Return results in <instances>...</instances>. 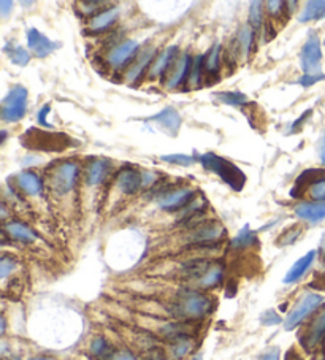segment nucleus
Here are the masks:
<instances>
[{
  "instance_id": "nucleus-1",
  "label": "nucleus",
  "mask_w": 325,
  "mask_h": 360,
  "mask_svg": "<svg viewBox=\"0 0 325 360\" xmlns=\"http://www.w3.org/2000/svg\"><path fill=\"white\" fill-rule=\"evenodd\" d=\"M168 309L176 320L191 323V320H200L211 314L214 300L208 293L198 289H184L176 293Z\"/></svg>"
},
{
  "instance_id": "nucleus-2",
  "label": "nucleus",
  "mask_w": 325,
  "mask_h": 360,
  "mask_svg": "<svg viewBox=\"0 0 325 360\" xmlns=\"http://www.w3.org/2000/svg\"><path fill=\"white\" fill-rule=\"evenodd\" d=\"M200 162L208 171H213L214 175H218L219 178H221L225 185L232 187L234 191H243V187L246 185V176L243 171L236 167L235 164L230 162V160L218 156V154L214 153H207L200 157Z\"/></svg>"
},
{
  "instance_id": "nucleus-3",
  "label": "nucleus",
  "mask_w": 325,
  "mask_h": 360,
  "mask_svg": "<svg viewBox=\"0 0 325 360\" xmlns=\"http://www.w3.org/2000/svg\"><path fill=\"white\" fill-rule=\"evenodd\" d=\"M80 169L75 162H60L49 170V186L58 196H67L75 189Z\"/></svg>"
},
{
  "instance_id": "nucleus-4",
  "label": "nucleus",
  "mask_w": 325,
  "mask_h": 360,
  "mask_svg": "<svg viewBox=\"0 0 325 360\" xmlns=\"http://www.w3.org/2000/svg\"><path fill=\"white\" fill-rule=\"evenodd\" d=\"M324 303V297L321 293L316 292H306L300 297V300L295 303V307L290 309L288 318L284 319V329L286 330H294L299 327L301 323L310 318V316L317 311Z\"/></svg>"
},
{
  "instance_id": "nucleus-5",
  "label": "nucleus",
  "mask_w": 325,
  "mask_h": 360,
  "mask_svg": "<svg viewBox=\"0 0 325 360\" xmlns=\"http://www.w3.org/2000/svg\"><path fill=\"white\" fill-rule=\"evenodd\" d=\"M27 96L29 92L24 86H15L10 89L2 102V119L5 123H18L27 112Z\"/></svg>"
},
{
  "instance_id": "nucleus-6",
  "label": "nucleus",
  "mask_w": 325,
  "mask_h": 360,
  "mask_svg": "<svg viewBox=\"0 0 325 360\" xmlns=\"http://www.w3.org/2000/svg\"><path fill=\"white\" fill-rule=\"evenodd\" d=\"M300 64L303 75H322L321 64H322V49L321 40L316 32H310L305 45L300 53Z\"/></svg>"
},
{
  "instance_id": "nucleus-7",
  "label": "nucleus",
  "mask_w": 325,
  "mask_h": 360,
  "mask_svg": "<svg viewBox=\"0 0 325 360\" xmlns=\"http://www.w3.org/2000/svg\"><path fill=\"white\" fill-rule=\"evenodd\" d=\"M324 338H325V308H322L321 311L311 319V323L308 324L305 332H303L300 336V343L305 351L311 352L321 345Z\"/></svg>"
},
{
  "instance_id": "nucleus-8",
  "label": "nucleus",
  "mask_w": 325,
  "mask_h": 360,
  "mask_svg": "<svg viewBox=\"0 0 325 360\" xmlns=\"http://www.w3.org/2000/svg\"><path fill=\"white\" fill-rule=\"evenodd\" d=\"M225 237V229L222 224L219 223H200L192 234L189 235V243L191 245H198V246H208L213 243L221 241Z\"/></svg>"
},
{
  "instance_id": "nucleus-9",
  "label": "nucleus",
  "mask_w": 325,
  "mask_h": 360,
  "mask_svg": "<svg viewBox=\"0 0 325 360\" xmlns=\"http://www.w3.org/2000/svg\"><path fill=\"white\" fill-rule=\"evenodd\" d=\"M139 48H140V43L137 40H125L109 51V54L107 56V62L112 65L113 69L124 67L125 64L130 62V60L135 58Z\"/></svg>"
},
{
  "instance_id": "nucleus-10",
  "label": "nucleus",
  "mask_w": 325,
  "mask_h": 360,
  "mask_svg": "<svg viewBox=\"0 0 325 360\" xmlns=\"http://www.w3.org/2000/svg\"><path fill=\"white\" fill-rule=\"evenodd\" d=\"M27 45L32 49V53L40 59L48 58L58 48V43L49 40L46 35H43L37 29H29V32H27Z\"/></svg>"
},
{
  "instance_id": "nucleus-11",
  "label": "nucleus",
  "mask_w": 325,
  "mask_h": 360,
  "mask_svg": "<svg viewBox=\"0 0 325 360\" xmlns=\"http://www.w3.org/2000/svg\"><path fill=\"white\" fill-rule=\"evenodd\" d=\"M116 187L123 194H135L143 187V171L135 169L121 170L116 176Z\"/></svg>"
},
{
  "instance_id": "nucleus-12",
  "label": "nucleus",
  "mask_w": 325,
  "mask_h": 360,
  "mask_svg": "<svg viewBox=\"0 0 325 360\" xmlns=\"http://www.w3.org/2000/svg\"><path fill=\"white\" fill-rule=\"evenodd\" d=\"M179 58L178 46H168L167 49H164L161 54H157V58L154 59L152 65L150 67V78H157V76L164 75L172 65H175L176 60Z\"/></svg>"
},
{
  "instance_id": "nucleus-13",
  "label": "nucleus",
  "mask_w": 325,
  "mask_h": 360,
  "mask_svg": "<svg viewBox=\"0 0 325 360\" xmlns=\"http://www.w3.org/2000/svg\"><path fill=\"white\" fill-rule=\"evenodd\" d=\"M192 58L189 56V53H183L176 60L173 65V70L170 71V76L167 80V87L168 89H176L181 83L184 81L187 75H191L192 70Z\"/></svg>"
},
{
  "instance_id": "nucleus-14",
  "label": "nucleus",
  "mask_w": 325,
  "mask_h": 360,
  "mask_svg": "<svg viewBox=\"0 0 325 360\" xmlns=\"http://www.w3.org/2000/svg\"><path fill=\"white\" fill-rule=\"evenodd\" d=\"M157 58L156 54V48H146L143 49L140 53V56L135 59V62L132 64V67L128 70V74H125V78H128L129 83H135L140 80V76L143 75V71H145L150 65H152L154 59Z\"/></svg>"
},
{
  "instance_id": "nucleus-15",
  "label": "nucleus",
  "mask_w": 325,
  "mask_h": 360,
  "mask_svg": "<svg viewBox=\"0 0 325 360\" xmlns=\"http://www.w3.org/2000/svg\"><path fill=\"white\" fill-rule=\"evenodd\" d=\"M152 123L157 124L162 130L167 132L170 137L178 135L181 127V116L173 108H165L161 113L152 116Z\"/></svg>"
},
{
  "instance_id": "nucleus-16",
  "label": "nucleus",
  "mask_w": 325,
  "mask_h": 360,
  "mask_svg": "<svg viewBox=\"0 0 325 360\" xmlns=\"http://www.w3.org/2000/svg\"><path fill=\"white\" fill-rule=\"evenodd\" d=\"M192 196H194V194H192L191 189H186V187H183V189H176L165 194V196L159 198V207L162 209H167V212H175V209L186 207V205L192 200Z\"/></svg>"
},
{
  "instance_id": "nucleus-17",
  "label": "nucleus",
  "mask_w": 325,
  "mask_h": 360,
  "mask_svg": "<svg viewBox=\"0 0 325 360\" xmlns=\"http://www.w3.org/2000/svg\"><path fill=\"white\" fill-rule=\"evenodd\" d=\"M316 256H317V251H310L297 260V262L289 268L288 273H286L284 284H294V282L300 281L303 276L306 275V271L311 268L314 260H316Z\"/></svg>"
},
{
  "instance_id": "nucleus-18",
  "label": "nucleus",
  "mask_w": 325,
  "mask_h": 360,
  "mask_svg": "<svg viewBox=\"0 0 325 360\" xmlns=\"http://www.w3.org/2000/svg\"><path fill=\"white\" fill-rule=\"evenodd\" d=\"M109 169H112V164L107 159H97L92 160V162L87 165L86 169V181L89 186H98L105 182V180L108 178Z\"/></svg>"
},
{
  "instance_id": "nucleus-19",
  "label": "nucleus",
  "mask_w": 325,
  "mask_h": 360,
  "mask_svg": "<svg viewBox=\"0 0 325 360\" xmlns=\"http://www.w3.org/2000/svg\"><path fill=\"white\" fill-rule=\"evenodd\" d=\"M295 214L306 223H319L325 219V202H303L295 207Z\"/></svg>"
},
{
  "instance_id": "nucleus-20",
  "label": "nucleus",
  "mask_w": 325,
  "mask_h": 360,
  "mask_svg": "<svg viewBox=\"0 0 325 360\" xmlns=\"http://www.w3.org/2000/svg\"><path fill=\"white\" fill-rule=\"evenodd\" d=\"M118 18H119V8L112 7L105 10V12H100L97 16H94L89 26H87V29H89V32H92V34H100V32H105L108 27H112L114 23H116Z\"/></svg>"
},
{
  "instance_id": "nucleus-21",
  "label": "nucleus",
  "mask_w": 325,
  "mask_h": 360,
  "mask_svg": "<svg viewBox=\"0 0 325 360\" xmlns=\"http://www.w3.org/2000/svg\"><path fill=\"white\" fill-rule=\"evenodd\" d=\"M224 281V267L221 264H211L205 271V275L195 282L198 291H209L219 287Z\"/></svg>"
},
{
  "instance_id": "nucleus-22",
  "label": "nucleus",
  "mask_w": 325,
  "mask_h": 360,
  "mask_svg": "<svg viewBox=\"0 0 325 360\" xmlns=\"http://www.w3.org/2000/svg\"><path fill=\"white\" fill-rule=\"evenodd\" d=\"M3 230L12 240L24 243V245H32V243H35L38 240V237L29 229V227L23 223H16V221L3 224Z\"/></svg>"
},
{
  "instance_id": "nucleus-23",
  "label": "nucleus",
  "mask_w": 325,
  "mask_h": 360,
  "mask_svg": "<svg viewBox=\"0 0 325 360\" xmlns=\"http://www.w3.org/2000/svg\"><path fill=\"white\" fill-rule=\"evenodd\" d=\"M32 132H34L35 135H32L30 132L27 135H29V140L27 142H38V148L40 149H65V146H67V143H65V135L62 134H45V132H35L34 129H32Z\"/></svg>"
},
{
  "instance_id": "nucleus-24",
  "label": "nucleus",
  "mask_w": 325,
  "mask_h": 360,
  "mask_svg": "<svg viewBox=\"0 0 325 360\" xmlns=\"http://www.w3.org/2000/svg\"><path fill=\"white\" fill-rule=\"evenodd\" d=\"M16 185L27 196H42L43 194V182L34 171H23V173H19L16 176Z\"/></svg>"
},
{
  "instance_id": "nucleus-25",
  "label": "nucleus",
  "mask_w": 325,
  "mask_h": 360,
  "mask_svg": "<svg viewBox=\"0 0 325 360\" xmlns=\"http://www.w3.org/2000/svg\"><path fill=\"white\" fill-rule=\"evenodd\" d=\"M195 348V341L192 336L181 338V340H176L173 343H170L168 346V359L170 360H184L186 357H189L192 351Z\"/></svg>"
},
{
  "instance_id": "nucleus-26",
  "label": "nucleus",
  "mask_w": 325,
  "mask_h": 360,
  "mask_svg": "<svg viewBox=\"0 0 325 360\" xmlns=\"http://www.w3.org/2000/svg\"><path fill=\"white\" fill-rule=\"evenodd\" d=\"M113 352V346L103 335L94 336L89 343V354L94 360H108Z\"/></svg>"
},
{
  "instance_id": "nucleus-27",
  "label": "nucleus",
  "mask_w": 325,
  "mask_h": 360,
  "mask_svg": "<svg viewBox=\"0 0 325 360\" xmlns=\"http://www.w3.org/2000/svg\"><path fill=\"white\" fill-rule=\"evenodd\" d=\"M325 18V2H306L305 8L301 10L299 16L300 23H310V21H319Z\"/></svg>"
},
{
  "instance_id": "nucleus-28",
  "label": "nucleus",
  "mask_w": 325,
  "mask_h": 360,
  "mask_svg": "<svg viewBox=\"0 0 325 360\" xmlns=\"http://www.w3.org/2000/svg\"><path fill=\"white\" fill-rule=\"evenodd\" d=\"M256 241H257L256 232H252L249 229V225H245L243 230H240V234L234 238L232 243H230V246H232L234 249H238V251H241V249L254 246Z\"/></svg>"
},
{
  "instance_id": "nucleus-29",
  "label": "nucleus",
  "mask_w": 325,
  "mask_h": 360,
  "mask_svg": "<svg viewBox=\"0 0 325 360\" xmlns=\"http://www.w3.org/2000/svg\"><path fill=\"white\" fill-rule=\"evenodd\" d=\"M254 43V29L251 26H243L238 32V49L241 56H247Z\"/></svg>"
},
{
  "instance_id": "nucleus-30",
  "label": "nucleus",
  "mask_w": 325,
  "mask_h": 360,
  "mask_svg": "<svg viewBox=\"0 0 325 360\" xmlns=\"http://www.w3.org/2000/svg\"><path fill=\"white\" fill-rule=\"evenodd\" d=\"M219 59H221V45L214 43L205 56V64H203L205 71H208V74H218Z\"/></svg>"
},
{
  "instance_id": "nucleus-31",
  "label": "nucleus",
  "mask_w": 325,
  "mask_h": 360,
  "mask_svg": "<svg viewBox=\"0 0 325 360\" xmlns=\"http://www.w3.org/2000/svg\"><path fill=\"white\" fill-rule=\"evenodd\" d=\"M3 51L8 54L10 60H12V62L16 64V65H21V67H24V65L29 64L30 54L27 53L23 46H18V45L5 46Z\"/></svg>"
},
{
  "instance_id": "nucleus-32",
  "label": "nucleus",
  "mask_w": 325,
  "mask_h": 360,
  "mask_svg": "<svg viewBox=\"0 0 325 360\" xmlns=\"http://www.w3.org/2000/svg\"><path fill=\"white\" fill-rule=\"evenodd\" d=\"M214 97L227 105H234V107H241L247 102V97L241 92H218L214 94Z\"/></svg>"
},
{
  "instance_id": "nucleus-33",
  "label": "nucleus",
  "mask_w": 325,
  "mask_h": 360,
  "mask_svg": "<svg viewBox=\"0 0 325 360\" xmlns=\"http://www.w3.org/2000/svg\"><path fill=\"white\" fill-rule=\"evenodd\" d=\"M263 3L262 2H252L249 10V26L252 29H258L263 21Z\"/></svg>"
},
{
  "instance_id": "nucleus-34",
  "label": "nucleus",
  "mask_w": 325,
  "mask_h": 360,
  "mask_svg": "<svg viewBox=\"0 0 325 360\" xmlns=\"http://www.w3.org/2000/svg\"><path fill=\"white\" fill-rule=\"evenodd\" d=\"M300 235H301V227H290V229L286 230L284 234L278 238L276 245L278 246L294 245V243L300 238Z\"/></svg>"
},
{
  "instance_id": "nucleus-35",
  "label": "nucleus",
  "mask_w": 325,
  "mask_h": 360,
  "mask_svg": "<svg viewBox=\"0 0 325 360\" xmlns=\"http://www.w3.org/2000/svg\"><path fill=\"white\" fill-rule=\"evenodd\" d=\"M18 267V260L12 256H2V260H0V278L3 281L8 278L10 275H13V271Z\"/></svg>"
},
{
  "instance_id": "nucleus-36",
  "label": "nucleus",
  "mask_w": 325,
  "mask_h": 360,
  "mask_svg": "<svg viewBox=\"0 0 325 360\" xmlns=\"http://www.w3.org/2000/svg\"><path fill=\"white\" fill-rule=\"evenodd\" d=\"M203 64H205V58L198 56L195 58L194 64H192V70L189 75V85L192 86H198L202 83V75H203Z\"/></svg>"
},
{
  "instance_id": "nucleus-37",
  "label": "nucleus",
  "mask_w": 325,
  "mask_h": 360,
  "mask_svg": "<svg viewBox=\"0 0 325 360\" xmlns=\"http://www.w3.org/2000/svg\"><path fill=\"white\" fill-rule=\"evenodd\" d=\"M310 197L314 202H325V176L310 186Z\"/></svg>"
},
{
  "instance_id": "nucleus-38",
  "label": "nucleus",
  "mask_w": 325,
  "mask_h": 360,
  "mask_svg": "<svg viewBox=\"0 0 325 360\" xmlns=\"http://www.w3.org/2000/svg\"><path fill=\"white\" fill-rule=\"evenodd\" d=\"M161 159L164 160V162L183 165V167H189V165L194 164V157L186 156V154H168V156H162Z\"/></svg>"
},
{
  "instance_id": "nucleus-39",
  "label": "nucleus",
  "mask_w": 325,
  "mask_h": 360,
  "mask_svg": "<svg viewBox=\"0 0 325 360\" xmlns=\"http://www.w3.org/2000/svg\"><path fill=\"white\" fill-rule=\"evenodd\" d=\"M108 360H143L134 351H130L128 348H119L114 349V352L109 356Z\"/></svg>"
},
{
  "instance_id": "nucleus-40",
  "label": "nucleus",
  "mask_w": 325,
  "mask_h": 360,
  "mask_svg": "<svg viewBox=\"0 0 325 360\" xmlns=\"http://www.w3.org/2000/svg\"><path fill=\"white\" fill-rule=\"evenodd\" d=\"M262 324L267 325V327H272V325H278L283 323V319H281V316L274 311V309H268V311H265L262 314Z\"/></svg>"
},
{
  "instance_id": "nucleus-41",
  "label": "nucleus",
  "mask_w": 325,
  "mask_h": 360,
  "mask_svg": "<svg viewBox=\"0 0 325 360\" xmlns=\"http://www.w3.org/2000/svg\"><path fill=\"white\" fill-rule=\"evenodd\" d=\"M286 5L288 3H284V2H267V10L272 16H281L286 10L284 8Z\"/></svg>"
},
{
  "instance_id": "nucleus-42",
  "label": "nucleus",
  "mask_w": 325,
  "mask_h": 360,
  "mask_svg": "<svg viewBox=\"0 0 325 360\" xmlns=\"http://www.w3.org/2000/svg\"><path fill=\"white\" fill-rule=\"evenodd\" d=\"M324 78H325L324 75H303L301 78L299 80V85L308 87V86L316 85L317 81H321V80H324Z\"/></svg>"
},
{
  "instance_id": "nucleus-43",
  "label": "nucleus",
  "mask_w": 325,
  "mask_h": 360,
  "mask_svg": "<svg viewBox=\"0 0 325 360\" xmlns=\"http://www.w3.org/2000/svg\"><path fill=\"white\" fill-rule=\"evenodd\" d=\"M49 112H51V105H45V107H43V108L40 110V112H38V114H37L38 124H42V126H45V127H49L48 121H46V116H48Z\"/></svg>"
},
{
  "instance_id": "nucleus-44",
  "label": "nucleus",
  "mask_w": 325,
  "mask_h": 360,
  "mask_svg": "<svg viewBox=\"0 0 325 360\" xmlns=\"http://www.w3.org/2000/svg\"><path fill=\"white\" fill-rule=\"evenodd\" d=\"M143 360H170V359L167 354L161 351V349H152V351H150V354H148Z\"/></svg>"
},
{
  "instance_id": "nucleus-45",
  "label": "nucleus",
  "mask_w": 325,
  "mask_h": 360,
  "mask_svg": "<svg viewBox=\"0 0 325 360\" xmlns=\"http://www.w3.org/2000/svg\"><path fill=\"white\" fill-rule=\"evenodd\" d=\"M261 360H281V349L279 348L268 349Z\"/></svg>"
},
{
  "instance_id": "nucleus-46",
  "label": "nucleus",
  "mask_w": 325,
  "mask_h": 360,
  "mask_svg": "<svg viewBox=\"0 0 325 360\" xmlns=\"http://www.w3.org/2000/svg\"><path fill=\"white\" fill-rule=\"evenodd\" d=\"M317 153H319V159H321V162L325 165V130L322 132L321 140H319Z\"/></svg>"
},
{
  "instance_id": "nucleus-47",
  "label": "nucleus",
  "mask_w": 325,
  "mask_h": 360,
  "mask_svg": "<svg viewBox=\"0 0 325 360\" xmlns=\"http://www.w3.org/2000/svg\"><path fill=\"white\" fill-rule=\"evenodd\" d=\"M154 180H156V173H151V171H143V187H150Z\"/></svg>"
},
{
  "instance_id": "nucleus-48",
  "label": "nucleus",
  "mask_w": 325,
  "mask_h": 360,
  "mask_svg": "<svg viewBox=\"0 0 325 360\" xmlns=\"http://www.w3.org/2000/svg\"><path fill=\"white\" fill-rule=\"evenodd\" d=\"M284 360H305L303 359L299 352L295 351V349H289L288 354H286V359Z\"/></svg>"
},
{
  "instance_id": "nucleus-49",
  "label": "nucleus",
  "mask_w": 325,
  "mask_h": 360,
  "mask_svg": "<svg viewBox=\"0 0 325 360\" xmlns=\"http://www.w3.org/2000/svg\"><path fill=\"white\" fill-rule=\"evenodd\" d=\"M0 7H2V15L5 16L10 12V7H13L12 2H0Z\"/></svg>"
},
{
  "instance_id": "nucleus-50",
  "label": "nucleus",
  "mask_w": 325,
  "mask_h": 360,
  "mask_svg": "<svg viewBox=\"0 0 325 360\" xmlns=\"http://www.w3.org/2000/svg\"><path fill=\"white\" fill-rule=\"evenodd\" d=\"M29 360H59V359L51 357V356H34V357H30Z\"/></svg>"
},
{
  "instance_id": "nucleus-51",
  "label": "nucleus",
  "mask_w": 325,
  "mask_h": 360,
  "mask_svg": "<svg viewBox=\"0 0 325 360\" xmlns=\"http://www.w3.org/2000/svg\"><path fill=\"white\" fill-rule=\"evenodd\" d=\"M5 329H7V319H5V316H2V335H5Z\"/></svg>"
},
{
  "instance_id": "nucleus-52",
  "label": "nucleus",
  "mask_w": 325,
  "mask_h": 360,
  "mask_svg": "<svg viewBox=\"0 0 325 360\" xmlns=\"http://www.w3.org/2000/svg\"><path fill=\"white\" fill-rule=\"evenodd\" d=\"M321 254H322V257L325 259V237H324V240L321 243Z\"/></svg>"
},
{
  "instance_id": "nucleus-53",
  "label": "nucleus",
  "mask_w": 325,
  "mask_h": 360,
  "mask_svg": "<svg viewBox=\"0 0 325 360\" xmlns=\"http://www.w3.org/2000/svg\"><path fill=\"white\" fill-rule=\"evenodd\" d=\"M5 360H23V359H21V357H18V356H12V357H3Z\"/></svg>"
},
{
  "instance_id": "nucleus-54",
  "label": "nucleus",
  "mask_w": 325,
  "mask_h": 360,
  "mask_svg": "<svg viewBox=\"0 0 325 360\" xmlns=\"http://www.w3.org/2000/svg\"><path fill=\"white\" fill-rule=\"evenodd\" d=\"M313 360H325V356H317V357H314Z\"/></svg>"
},
{
  "instance_id": "nucleus-55",
  "label": "nucleus",
  "mask_w": 325,
  "mask_h": 360,
  "mask_svg": "<svg viewBox=\"0 0 325 360\" xmlns=\"http://www.w3.org/2000/svg\"><path fill=\"white\" fill-rule=\"evenodd\" d=\"M192 360H200V357H194Z\"/></svg>"
},
{
  "instance_id": "nucleus-56",
  "label": "nucleus",
  "mask_w": 325,
  "mask_h": 360,
  "mask_svg": "<svg viewBox=\"0 0 325 360\" xmlns=\"http://www.w3.org/2000/svg\"><path fill=\"white\" fill-rule=\"evenodd\" d=\"M2 360H5V359H2Z\"/></svg>"
}]
</instances>
